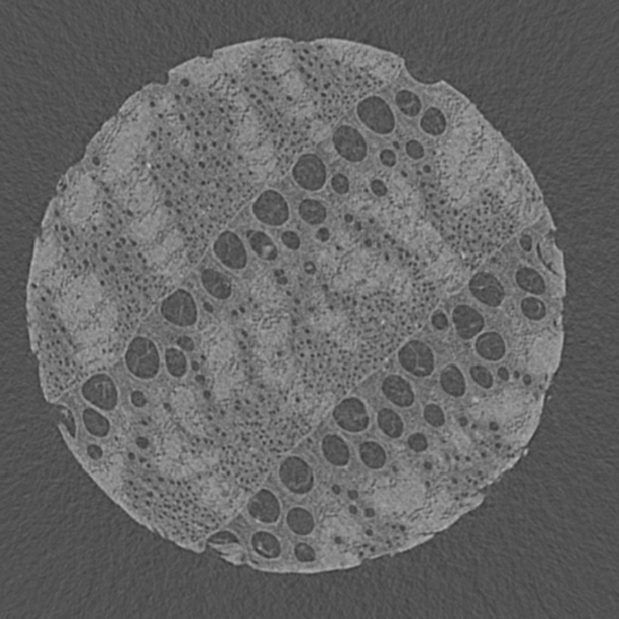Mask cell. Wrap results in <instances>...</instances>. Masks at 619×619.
I'll return each instance as SVG.
<instances>
[{
  "mask_svg": "<svg viewBox=\"0 0 619 619\" xmlns=\"http://www.w3.org/2000/svg\"><path fill=\"white\" fill-rule=\"evenodd\" d=\"M83 396L89 403L104 410L115 408L117 401V389L106 375L92 376L83 387Z\"/></svg>",
  "mask_w": 619,
  "mask_h": 619,
  "instance_id": "obj_13",
  "label": "cell"
},
{
  "mask_svg": "<svg viewBox=\"0 0 619 619\" xmlns=\"http://www.w3.org/2000/svg\"><path fill=\"white\" fill-rule=\"evenodd\" d=\"M396 102H397V105L401 109V112H403L405 115H409V117H415V115H418L420 108H422L418 96L416 94H414V93L408 92V91H403V92L398 93Z\"/></svg>",
  "mask_w": 619,
  "mask_h": 619,
  "instance_id": "obj_32",
  "label": "cell"
},
{
  "mask_svg": "<svg viewBox=\"0 0 619 619\" xmlns=\"http://www.w3.org/2000/svg\"><path fill=\"white\" fill-rule=\"evenodd\" d=\"M531 238L529 236H524V238H521V245L524 247V250H530L531 249Z\"/></svg>",
  "mask_w": 619,
  "mask_h": 619,
  "instance_id": "obj_47",
  "label": "cell"
},
{
  "mask_svg": "<svg viewBox=\"0 0 619 619\" xmlns=\"http://www.w3.org/2000/svg\"><path fill=\"white\" fill-rule=\"evenodd\" d=\"M162 223L163 215L161 213L147 217L142 222L138 223L136 229H134L135 236L138 241H148L157 233L159 227L162 226Z\"/></svg>",
  "mask_w": 619,
  "mask_h": 619,
  "instance_id": "obj_29",
  "label": "cell"
},
{
  "mask_svg": "<svg viewBox=\"0 0 619 619\" xmlns=\"http://www.w3.org/2000/svg\"><path fill=\"white\" fill-rule=\"evenodd\" d=\"M295 555L303 563L313 562L315 559V550L308 543H299L295 547Z\"/></svg>",
  "mask_w": 619,
  "mask_h": 619,
  "instance_id": "obj_36",
  "label": "cell"
},
{
  "mask_svg": "<svg viewBox=\"0 0 619 619\" xmlns=\"http://www.w3.org/2000/svg\"><path fill=\"white\" fill-rule=\"evenodd\" d=\"M293 177L303 189L320 190L327 179V170L318 156L306 154L302 156L293 168Z\"/></svg>",
  "mask_w": 619,
  "mask_h": 619,
  "instance_id": "obj_11",
  "label": "cell"
},
{
  "mask_svg": "<svg viewBox=\"0 0 619 619\" xmlns=\"http://www.w3.org/2000/svg\"><path fill=\"white\" fill-rule=\"evenodd\" d=\"M476 350L487 361H499L505 354V343L496 333H486L477 339Z\"/></svg>",
  "mask_w": 619,
  "mask_h": 619,
  "instance_id": "obj_20",
  "label": "cell"
},
{
  "mask_svg": "<svg viewBox=\"0 0 619 619\" xmlns=\"http://www.w3.org/2000/svg\"><path fill=\"white\" fill-rule=\"evenodd\" d=\"M469 289L475 299L492 308L499 306L504 300L502 284L491 273H476L470 280Z\"/></svg>",
  "mask_w": 619,
  "mask_h": 619,
  "instance_id": "obj_14",
  "label": "cell"
},
{
  "mask_svg": "<svg viewBox=\"0 0 619 619\" xmlns=\"http://www.w3.org/2000/svg\"><path fill=\"white\" fill-rule=\"evenodd\" d=\"M441 385L445 392L453 397L464 396L466 391L464 376L457 366L450 365L442 371Z\"/></svg>",
  "mask_w": 619,
  "mask_h": 619,
  "instance_id": "obj_21",
  "label": "cell"
},
{
  "mask_svg": "<svg viewBox=\"0 0 619 619\" xmlns=\"http://www.w3.org/2000/svg\"><path fill=\"white\" fill-rule=\"evenodd\" d=\"M201 282L207 292L217 300L229 299L232 294V284L229 277L217 270L207 269L201 275Z\"/></svg>",
  "mask_w": 619,
  "mask_h": 619,
  "instance_id": "obj_18",
  "label": "cell"
},
{
  "mask_svg": "<svg viewBox=\"0 0 619 619\" xmlns=\"http://www.w3.org/2000/svg\"><path fill=\"white\" fill-rule=\"evenodd\" d=\"M131 399H133V403L138 407L144 406V405L146 403L145 398H144L143 394H140V392H134L133 396H131Z\"/></svg>",
  "mask_w": 619,
  "mask_h": 619,
  "instance_id": "obj_46",
  "label": "cell"
},
{
  "mask_svg": "<svg viewBox=\"0 0 619 619\" xmlns=\"http://www.w3.org/2000/svg\"><path fill=\"white\" fill-rule=\"evenodd\" d=\"M424 417H425L426 422L429 423V425L434 426V427H440L445 422L443 410L440 407L436 406V405H433V403L425 407Z\"/></svg>",
  "mask_w": 619,
  "mask_h": 619,
  "instance_id": "obj_35",
  "label": "cell"
},
{
  "mask_svg": "<svg viewBox=\"0 0 619 619\" xmlns=\"http://www.w3.org/2000/svg\"><path fill=\"white\" fill-rule=\"evenodd\" d=\"M515 280L521 289L526 292L531 293V294L541 295L546 291V285H545L543 277L540 276V273H537L536 270L531 269V268L519 269L517 276H515Z\"/></svg>",
  "mask_w": 619,
  "mask_h": 619,
  "instance_id": "obj_24",
  "label": "cell"
},
{
  "mask_svg": "<svg viewBox=\"0 0 619 619\" xmlns=\"http://www.w3.org/2000/svg\"><path fill=\"white\" fill-rule=\"evenodd\" d=\"M334 145L338 154L350 162H361L368 154L362 135L350 126H341L335 131Z\"/></svg>",
  "mask_w": 619,
  "mask_h": 619,
  "instance_id": "obj_12",
  "label": "cell"
},
{
  "mask_svg": "<svg viewBox=\"0 0 619 619\" xmlns=\"http://www.w3.org/2000/svg\"><path fill=\"white\" fill-rule=\"evenodd\" d=\"M300 216L311 225H318L327 218V210L322 203L313 199L303 201L299 207Z\"/></svg>",
  "mask_w": 619,
  "mask_h": 619,
  "instance_id": "obj_28",
  "label": "cell"
},
{
  "mask_svg": "<svg viewBox=\"0 0 619 619\" xmlns=\"http://www.w3.org/2000/svg\"><path fill=\"white\" fill-rule=\"evenodd\" d=\"M399 362L407 372L418 378H425L434 371V354L426 344L419 340L407 343L399 352Z\"/></svg>",
  "mask_w": 619,
  "mask_h": 619,
  "instance_id": "obj_6",
  "label": "cell"
},
{
  "mask_svg": "<svg viewBox=\"0 0 619 619\" xmlns=\"http://www.w3.org/2000/svg\"><path fill=\"white\" fill-rule=\"evenodd\" d=\"M363 124L378 134H389L394 127V113L383 100L376 96L363 100L357 106Z\"/></svg>",
  "mask_w": 619,
  "mask_h": 619,
  "instance_id": "obj_5",
  "label": "cell"
},
{
  "mask_svg": "<svg viewBox=\"0 0 619 619\" xmlns=\"http://www.w3.org/2000/svg\"><path fill=\"white\" fill-rule=\"evenodd\" d=\"M249 242L252 250L258 254V257L262 260L273 261L278 256L276 245L273 240L262 232H252L249 236Z\"/></svg>",
  "mask_w": 619,
  "mask_h": 619,
  "instance_id": "obj_25",
  "label": "cell"
},
{
  "mask_svg": "<svg viewBox=\"0 0 619 619\" xmlns=\"http://www.w3.org/2000/svg\"><path fill=\"white\" fill-rule=\"evenodd\" d=\"M408 445L415 452L425 451L427 449V438L422 433H415L408 438Z\"/></svg>",
  "mask_w": 619,
  "mask_h": 619,
  "instance_id": "obj_37",
  "label": "cell"
},
{
  "mask_svg": "<svg viewBox=\"0 0 619 619\" xmlns=\"http://www.w3.org/2000/svg\"><path fill=\"white\" fill-rule=\"evenodd\" d=\"M102 303V287L93 273L71 278L58 300V312L70 329L89 318Z\"/></svg>",
  "mask_w": 619,
  "mask_h": 619,
  "instance_id": "obj_1",
  "label": "cell"
},
{
  "mask_svg": "<svg viewBox=\"0 0 619 619\" xmlns=\"http://www.w3.org/2000/svg\"><path fill=\"white\" fill-rule=\"evenodd\" d=\"M454 328L464 339H471L484 329V318L480 312L469 305H459L452 313Z\"/></svg>",
  "mask_w": 619,
  "mask_h": 619,
  "instance_id": "obj_16",
  "label": "cell"
},
{
  "mask_svg": "<svg viewBox=\"0 0 619 619\" xmlns=\"http://www.w3.org/2000/svg\"><path fill=\"white\" fill-rule=\"evenodd\" d=\"M521 308L524 315L530 320L539 321L546 315V306L543 302L536 297H527L521 302Z\"/></svg>",
  "mask_w": 619,
  "mask_h": 619,
  "instance_id": "obj_33",
  "label": "cell"
},
{
  "mask_svg": "<svg viewBox=\"0 0 619 619\" xmlns=\"http://www.w3.org/2000/svg\"><path fill=\"white\" fill-rule=\"evenodd\" d=\"M378 423L382 432L391 438H398L403 436V422L401 417L394 410L382 409L379 413Z\"/></svg>",
  "mask_w": 619,
  "mask_h": 619,
  "instance_id": "obj_27",
  "label": "cell"
},
{
  "mask_svg": "<svg viewBox=\"0 0 619 619\" xmlns=\"http://www.w3.org/2000/svg\"><path fill=\"white\" fill-rule=\"evenodd\" d=\"M287 524L291 530L300 536H308L315 529V519L305 508H292L287 515Z\"/></svg>",
  "mask_w": 619,
  "mask_h": 619,
  "instance_id": "obj_22",
  "label": "cell"
},
{
  "mask_svg": "<svg viewBox=\"0 0 619 619\" xmlns=\"http://www.w3.org/2000/svg\"><path fill=\"white\" fill-rule=\"evenodd\" d=\"M406 150L408 155L414 159H422L423 156H424V153H425L424 152V147L416 140H410L409 143L407 144Z\"/></svg>",
  "mask_w": 619,
  "mask_h": 619,
  "instance_id": "obj_40",
  "label": "cell"
},
{
  "mask_svg": "<svg viewBox=\"0 0 619 619\" xmlns=\"http://www.w3.org/2000/svg\"><path fill=\"white\" fill-rule=\"evenodd\" d=\"M117 321V308L115 302H102L99 308L82 321L73 331L74 340L83 347L98 346L108 339Z\"/></svg>",
  "mask_w": 619,
  "mask_h": 619,
  "instance_id": "obj_2",
  "label": "cell"
},
{
  "mask_svg": "<svg viewBox=\"0 0 619 619\" xmlns=\"http://www.w3.org/2000/svg\"><path fill=\"white\" fill-rule=\"evenodd\" d=\"M317 238L318 240H320L321 242H327L329 238H330V232H329V229L327 227H322V229H319L318 232H317Z\"/></svg>",
  "mask_w": 619,
  "mask_h": 619,
  "instance_id": "obj_45",
  "label": "cell"
},
{
  "mask_svg": "<svg viewBox=\"0 0 619 619\" xmlns=\"http://www.w3.org/2000/svg\"><path fill=\"white\" fill-rule=\"evenodd\" d=\"M470 375L473 381L480 387H485V389L492 387L494 380H493L492 373L487 368H483V366H473L470 368Z\"/></svg>",
  "mask_w": 619,
  "mask_h": 619,
  "instance_id": "obj_34",
  "label": "cell"
},
{
  "mask_svg": "<svg viewBox=\"0 0 619 619\" xmlns=\"http://www.w3.org/2000/svg\"><path fill=\"white\" fill-rule=\"evenodd\" d=\"M161 312L168 322L179 327H191L198 318L196 302L190 293L184 289H178L168 295L161 305Z\"/></svg>",
  "mask_w": 619,
  "mask_h": 619,
  "instance_id": "obj_4",
  "label": "cell"
},
{
  "mask_svg": "<svg viewBox=\"0 0 619 619\" xmlns=\"http://www.w3.org/2000/svg\"><path fill=\"white\" fill-rule=\"evenodd\" d=\"M385 397L398 407H409L413 405L414 392L409 383L399 375H390L382 385Z\"/></svg>",
  "mask_w": 619,
  "mask_h": 619,
  "instance_id": "obj_17",
  "label": "cell"
},
{
  "mask_svg": "<svg viewBox=\"0 0 619 619\" xmlns=\"http://www.w3.org/2000/svg\"><path fill=\"white\" fill-rule=\"evenodd\" d=\"M380 159H381V162L387 166H394L397 162V159H396V155H394V152H391V150H385L381 153V156H380Z\"/></svg>",
  "mask_w": 619,
  "mask_h": 619,
  "instance_id": "obj_42",
  "label": "cell"
},
{
  "mask_svg": "<svg viewBox=\"0 0 619 619\" xmlns=\"http://www.w3.org/2000/svg\"><path fill=\"white\" fill-rule=\"evenodd\" d=\"M359 455L363 462L372 469H380L387 462L385 449L376 442H365L359 447Z\"/></svg>",
  "mask_w": 619,
  "mask_h": 619,
  "instance_id": "obj_26",
  "label": "cell"
},
{
  "mask_svg": "<svg viewBox=\"0 0 619 619\" xmlns=\"http://www.w3.org/2000/svg\"><path fill=\"white\" fill-rule=\"evenodd\" d=\"M249 513L264 524H273L280 518V504L268 489H261L250 499Z\"/></svg>",
  "mask_w": 619,
  "mask_h": 619,
  "instance_id": "obj_15",
  "label": "cell"
},
{
  "mask_svg": "<svg viewBox=\"0 0 619 619\" xmlns=\"http://www.w3.org/2000/svg\"><path fill=\"white\" fill-rule=\"evenodd\" d=\"M159 352L155 343L145 337L135 338L126 352L128 368L137 378L152 379L159 370Z\"/></svg>",
  "mask_w": 619,
  "mask_h": 619,
  "instance_id": "obj_3",
  "label": "cell"
},
{
  "mask_svg": "<svg viewBox=\"0 0 619 619\" xmlns=\"http://www.w3.org/2000/svg\"><path fill=\"white\" fill-rule=\"evenodd\" d=\"M282 241H283L285 247L291 249V250H297L300 248V245H301V240H300L299 235L296 234L295 232H292V231L284 232L282 234Z\"/></svg>",
  "mask_w": 619,
  "mask_h": 619,
  "instance_id": "obj_39",
  "label": "cell"
},
{
  "mask_svg": "<svg viewBox=\"0 0 619 619\" xmlns=\"http://www.w3.org/2000/svg\"><path fill=\"white\" fill-rule=\"evenodd\" d=\"M331 185H333V189L336 191L337 194H345L350 190L348 179L343 175H335L333 180H331Z\"/></svg>",
  "mask_w": 619,
  "mask_h": 619,
  "instance_id": "obj_38",
  "label": "cell"
},
{
  "mask_svg": "<svg viewBox=\"0 0 619 619\" xmlns=\"http://www.w3.org/2000/svg\"><path fill=\"white\" fill-rule=\"evenodd\" d=\"M322 451L326 459L337 467H343L350 461V448L340 436H326L322 441Z\"/></svg>",
  "mask_w": 619,
  "mask_h": 619,
  "instance_id": "obj_19",
  "label": "cell"
},
{
  "mask_svg": "<svg viewBox=\"0 0 619 619\" xmlns=\"http://www.w3.org/2000/svg\"><path fill=\"white\" fill-rule=\"evenodd\" d=\"M178 346L180 347L181 350L191 352V350L194 348V340L191 339L190 337H180L178 339Z\"/></svg>",
  "mask_w": 619,
  "mask_h": 619,
  "instance_id": "obj_44",
  "label": "cell"
},
{
  "mask_svg": "<svg viewBox=\"0 0 619 619\" xmlns=\"http://www.w3.org/2000/svg\"><path fill=\"white\" fill-rule=\"evenodd\" d=\"M252 210L254 216L260 222L270 226L283 225L289 218V205L285 198L277 191L262 192L254 201Z\"/></svg>",
  "mask_w": 619,
  "mask_h": 619,
  "instance_id": "obj_7",
  "label": "cell"
},
{
  "mask_svg": "<svg viewBox=\"0 0 619 619\" xmlns=\"http://www.w3.org/2000/svg\"><path fill=\"white\" fill-rule=\"evenodd\" d=\"M280 477L282 483L295 494H306L315 483L310 466L301 458L289 457L280 466Z\"/></svg>",
  "mask_w": 619,
  "mask_h": 619,
  "instance_id": "obj_8",
  "label": "cell"
},
{
  "mask_svg": "<svg viewBox=\"0 0 619 619\" xmlns=\"http://www.w3.org/2000/svg\"><path fill=\"white\" fill-rule=\"evenodd\" d=\"M214 252L224 266L233 270L243 269L248 262L245 245L235 233L223 232L214 243Z\"/></svg>",
  "mask_w": 619,
  "mask_h": 619,
  "instance_id": "obj_10",
  "label": "cell"
},
{
  "mask_svg": "<svg viewBox=\"0 0 619 619\" xmlns=\"http://www.w3.org/2000/svg\"><path fill=\"white\" fill-rule=\"evenodd\" d=\"M334 418L339 427L350 433L363 432L370 425L366 406L357 398L338 403L334 410Z\"/></svg>",
  "mask_w": 619,
  "mask_h": 619,
  "instance_id": "obj_9",
  "label": "cell"
},
{
  "mask_svg": "<svg viewBox=\"0 0 619 619\" xmlns=\"http://www.w3.org/2000/svg\"><path fill=\"white\" fill-rule=\"evenodd\" d=\"M499 378L504 380V381H508V378H510V374H508V371L505 368H501L499 370Z\"/></svg>",
  "mask_w": 619,
  "mask_h": 619,
  "instance_id": "obj_48",
  "label": "cell"
},
{
  "mask_svg": "<svg viewBox=\"0 0 619 619\" xmlns=\"http://www.w3.org/2000/svg\"><path fill=\"white\" fill-rule=\"evenodd\" d=\"M252 545L259 555L266 559H276L282 552L280 543L276 537L269 532H258L252 537Z\"/></svg>",
  "mask_w": 619,
  "mask_h": 619,
  "instance_id": "obj_23",
  "label": "cell"
},
{
  "mask_svg": "<svg viewBox=\"0 0 619 619\" xmlns=\"http://www.w3.org/2000/svg\"><path fill=\"white\" fill-rule=\"evenodd\" d=\"M305 270H306V273H315V266L313 264H306L304 266Z\"/></svg>",
  "mask_w": 619,
  "mask_h": 619,
  "instance_id": "obj_49",
  "label": "cell"
},
{
  "mask_svg": "<svg viewBox=\"0 0 619 619\" xmlns=\"http://www.w3.org/2000/svg\"><path fill=\"white\" fill-rule=\"evenodd\" d=\"M166 362L170 374L175 378H181L188 370L187 357L183 352L177 348H168L166 352Z\"/></svg>",
  "mask_w": 619,
  "mask_h": 619,
  "instance_id": "obj_30",
  "label": "cell"
},
{
  "mask_svg": "<svg viewBox=\"0 0 619 619\" xmlns=\"http://www.w3.org/2000/svg\"><path fill=\"white\" fill-rule=\"evenodd\" d=\"M86 429L96 436H104L109 432V422L94 409H86L83 414Z\"/></svg>",
  "mask_w": 619,
  "mask_h": 619,
  "instance_id": "obj_31",
  "label": "cell"
},
{
  "mask_svg": "<svg viewBox=\"0 0 619 619\" xmlns=\"http://www.w3.org/2000/svg\"><path fill=\"white\" fill-rule=\"evenodd\" d=\"M432 324L438 330H444L449 327V320L443 312L438 311L433 315Z\"/></svg>",
  "mask_w": 619,
  "mask_h": 619,
  "instance_id": "obj_41",
  "label": "cell"
},
{
  "mask_svg": "<svg viewBox=\"0 0 619 619\" xmlns=\"http://www.w3.org/2000/svg\"><path fill=\"white\" fill-rule=\"evenodd\" d=\"M371 188L372 191L379 197H382V196H385L387 194V185L383 182L380 181V180H375V181L372 182Z\"/></svg>",
  "mask_w": 619,
  "mask_h": 619,
  "instance_id": "obj_43",
  "label": "cell"
}]
</instances>
